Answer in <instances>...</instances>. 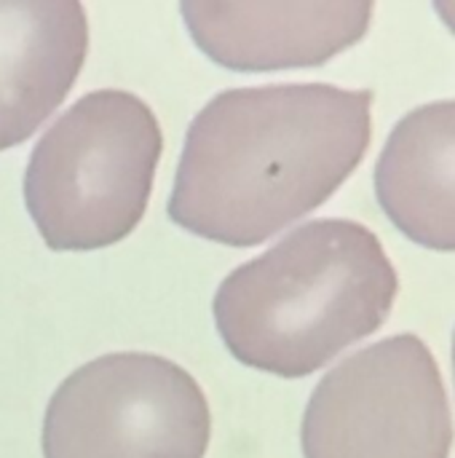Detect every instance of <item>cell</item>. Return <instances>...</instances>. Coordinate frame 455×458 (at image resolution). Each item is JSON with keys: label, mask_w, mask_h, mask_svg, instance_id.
Here are the masks:
<instances>
[{"label": "cell", "mask_w": 455, "mask_h": 458, "mask_svg": "<svg viewBox=\"0 0 455 458\" xmlns=\"http://www.w3.org/2000/svg\"><path fill=\"white\" fill-rule=\"evenodd\" d=\"M373 91L279 83L217 94L188 126L169 217L193 236L255 247L319 209L362 164Z\"/></svg>", "instance_id": "obj_1"}, {"label": "cell", "mask_w": 455, "mask_h": 458, "mask_svg": "<svg viewBox=\"0 0 455 458\" xmlns=\"http://www.w3.org/2000/svg\"><path fill=\"white\" fill-rule=\"evenodd\" d=\"M400 276L381 239L354 220H314L231 271L212 311L247 368L303 378L381 330Z\"/></svg>", "instance_id": "obj_2"}, {"label": "cell", "mask_w": 455, "mask_h": 458, "mask_svg": "<svg viewBox=\"0 0 455 458\" xmlns=\"http://www.w3.org/2000/svg\"><path fill=\"white\" fill-rule=\"evenodd\" d=\"M164 134L134 94L102 89L80 97L38 140L24 172V204L56 252L118 244L142 220Z\"/></svg>", "instance_id": "obj_3"}, {"label": "cell", "mask_w": 455, "mask_h": 458, "mask_svg": "<svg viewBox=\"0 0 455 458\" xmlns=\"http://www.w3.org/2000/svg\"><path fill=\"white\" fill-rule=\"evenodd\" d=\"M212 435L198 381L158 354H105L54 392L43 458H204Z\"/></svg>", "instance_id": "obj_4"}, {"label": "cell", "mask_w": 455, "mask_h": 458, "mask_svg": "<svg viewBox=\"0 0 455 458\" xmlns=\"http://www.w3.org/2000/svg\"><path fill=\"white\" fill-rule=\"evenodd\" d=\"M306 458H448L453 419L442 373L413 335L373 344L314 389L303 416Z\"/></svg>", "instance_id": "obj_5"}, {"label": "cell", "mask_w": 455, "mask_h": 458, "mask_svg": "<svg viewBox=\"0 0 455 458\" xmlns=\"http://www.w3.org/2000/svg\"><path fill=\"white\" fill-rule=\"evenodd\" d=\"M375 5L335 3H223L185 0L180 13L196 46L239 72L316 67L359 43Z\"/></svg>", "instance_id": "obj_6"}, {"label": "cell", "mask_w": 455, "mask_h": 458, "mask_svg": "<svg viewBox=\"0 0 455 458\" xmlns=\"http://www.w3.org/2000/svg\"><path fill=\"white\" fill-rule=\"evenodd\" d=\"M86 54L78 0H0V150L32 137L64 102Z\"/></svg>", "instance_id": "obj_7"}, {"label": "cell", "mask_w": 455, "mask_h": 458, "mask_svg": "<svg viewBox=\"0 0 455 458\" xmlns=\"http://www.w3.org/2000/svg\"><path fill=\"white\" fill-rule=\"evenodd\" d=\"M375 196L410 242L455 252V99L408 113L375 166Z\"/></svg>", "instance_id": "obj_8"}, {"label": "cell", "mask_w": 455, "mask_h": 458, "mask_svg": "<svg viewBox=\"0 0 455 458\" xmlns=\"http://www.w3.org/2000/svg\"><path fill=\"white\" fill-rule=\"evenodd\" d=\"M434 8H437V13L442 16V21L455 32V0H437Z\"/></svg>", "instance_id": "obj_9"}, {"label": "cell", "mask_w": 455, "mask_h": 458, "mask_svg": "<svg viewBox=\"0 0 455 458\" xmlns=\"http://www.w3.org/2000/svg\"><path fill=\"white\" fill-rule=\"evenodd\" d=\"M453 370H455V335H453Z\"/></svg>", "instance_id": "obj_10"}]
</instances>
